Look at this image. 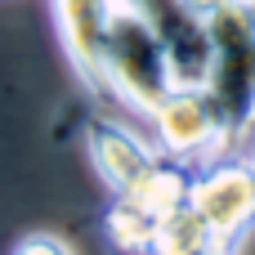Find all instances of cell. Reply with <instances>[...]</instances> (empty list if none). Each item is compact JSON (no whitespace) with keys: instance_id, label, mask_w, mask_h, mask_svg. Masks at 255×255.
<instances>
[{"instance_id":"6da1fadb","label":"cell","mask_w":255,"mask_h":255,"mask_svg":"<svg viewBox=\"0 0 255 255\" xmlns=\"http://www.w3.org/2000/svg\"><path fill=\"white\" fill-rule=\"evenodd\" d=\"M170 90H175V76H170L161 40L134 13V4L117 0L108 18V36H103V99L148 117Z\"/></svg>"},{"instance_id":"7a4b0ae2","label":"cell","mask_w":255,"mask_h":255,"mask_svg":"<svg viewBox=\"0 0 255 255\" xmlns=\"http://www.w3.org/2000/svg\"><path fill=\"white\" fill-rule=\"evenodd\" d=\"M211 22V67L206 94L220 108L233 143L255 126V0H229L206 13Z\"/></svg>"},{"instance_id":"3957f363","label":"cell","mask_w":255,"mask_h":255,"mask_svg":"<svg viewBox=\"0 0 255 255\" xmlns=\"http://www.w3.org/2000/svg\"><path fill=\"white\" fill-rule=\"evenodd\" d=\"M148 121H152L157 148L166 157H179V161H193V166L220 161L233 148V134H229L224 117L202 85H175L148 112Z\"/></svg>"},{"instance_id":"277c9868","label":"cell","mask_w":255,"mask_h":255,"mask_svg":"<svg viewBox=\"0 0 255 255\" xmlns=\"http://www.w3.org/2000/svg\"><path fill=\"white\" fill-rule=\"evenodd\" d=\"M188 206L202 215V224L211 229V238L233 251L255 220V175L247 166V157L242 161L238 157H220V161L197 166Z\"/></svg>"},{"instance_id":"5b68a950","label":"cell","mask_w":255,"mask_h":255,"mask_svg":"<svg viewBox=\"0 0 255 255\" xmlns=\"http://www.w3.org/2000/svg\"><path fill=\"white\" fill-rule=\"evenodd\" d=\"M126 4H134V13L161 40L175 85H206V67H211V22H206V13L188 0H126Z\"/></svg>"},{"instance_id":"8992f818","label":"cell","mask_w":255,"mask_h":255,"mask_svg":"<svg viewBox=\"0 0 255 255\" xmlns=\"http://www.w3.org/2000/svg\"><path fill=\"white\" fill-rule=\"evenodd\" d=\"M49 4H54V22H58L67 63L90 85V94L103 99V36H108V18H112L117 0H49Z\"/></svg>"},{"instance_id":"52a82bcc","label":"cell","mask_w":255,"mask_h":255,"mask_svg":"<svg viewBox=\"0 0 255 255\" xmlns=\"http://www.w3.org/2000/svg\"><path fill=\"white\" fill-rule=\"evenodd\" d=\"M85 152L94 161V175L112 193H130L134 179L152 166L157 148L143 143L130 126H117L112 117H90L85 121Z\"/></svg>"},{"instance_id":"ba28073f","label":"cell","mask_w":255,"mask_h":255,"mask_svg":"<svg viewBox=\"0 0 255 255\" xmlns=\"http://www.w3.org/2000/svg\"><path fill=\"white\" fill-rule=\"evenodd\" d=\"M193 175H197V166H193V161L166 157V152L157 148L152 166H148V170L134 179V188H130V193H117V197H130V202H134V206H143L152 220H161V215H170V211L188 206Z\"/></svg>"},{"instance_id":"9c48e42d","label":"cell","mask_w":255,"mask_h":255,"mask_svg":"<svg viewBox=\"0 0 255 255\" xmlns=\"http://www.w3.org/2000/svg\"><path fill=\"white\" fill-rule=\"evenodd\" d=\"M103 242L112 255H157V220L112 193V206L103 211Z\"/></svg>"},{"instance_id":"30bf717a","label":"cell","mask_w":255,"mask_h":255,"mask_svg":"<svg viewBox=\"0 0 255 255\" xmlns=\"http://www.w3.org/2000/svg\"><path fill=\"white\" fill-rule=\"evenodd\" d=\"M202 247H220V242L211 238V229L202 224L193 206H179L157 220V255H193Z\"/></svg>"},{"instance_id":"8fae6325","label":"cell","mask_w":255,"mask_h":255,"mask_svg":"<svg viewBox=\"0 0 255 255\" xmlns=\"http://www.w3.org/2000/svg\"><path fill=\"white\" fill-rule=\"evenodd\" d=\"M9 255H72V247L63 242V238H54V233H22Z\"/></svg>"},{"instance_id":"7c38bea8","label":"cell","mask_w":255,"mask_h":255,"mask_svg":"<svg viewBox=\"0 0 255 255\" xmlns=\"http://www.w3.org/2000/svg\"><path fill=\"white\" fill-rule=\"evenodd\" d=\"M193 255H233L229 247H202V251H193Z\"/></svg>"},{"instance_id":"4fadbf2b","label":"cell","mask_w":255,"mask_h":255,"mask_svg":"<svg viewBox=\"0 0 255 255\" xmlns=\"http://www.w3.org/2000/svg\"><path fill=\"white\" fill-rule=\"evenodd\" d=\"M247 166H251V175H255V143H251V152H247Z\"/></svg>"}]
</instances>
